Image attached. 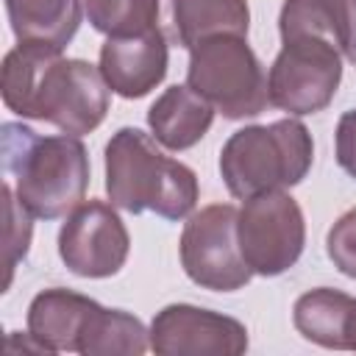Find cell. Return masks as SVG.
I'll list each match as a JSON object with an SVG mask.
<instances>
[{
  "label": "cell",
  "instance_id": "6da1fadb",
  "mask_svg": "<svg viewBox=\"0 0 356 356\" xmlns=\"http://www.w3.org/2000/svg\"><path fill=\"white\" fill-rule=\"evenodd\" d=\"M0 92L8 111L83 136L106 120L111 89L100 67L64 58L61 47L44 42H19L3 58Z\"/></svg>",
  "mask_w": 356,
  "mask_h": 356
},
{
  "label": "cell",
  "instance_id": "7a4b0ae2",
  "mask_svg": "<svg viewBox=\"0 0 356 356\" xmlns=\"http://www.w3.org/2000/svg\"><path fill=\"white\" fill-rule=\"evenodd\" d=\"M0 142L3 170L33 217L58 220L81 206L89 186V153L81 136H39L22 122H6Z\"/></svg>",
  "mask_w": 356,
  "mask_h": 356
},
{
  "label": "cell",
  "instance_id": "3957f363",
  "mask_svg": "<svg viewBox=\"0 0 356 356\" xmlns=\"http://www.w3.org/2000/svg\"><path fill=\"white\" fill-rule=\"evenodd\" d=\"M108 200L131 214L153 211L164 220H184L197 203V175L156 147L153 134L120 128L106 145Z\"/></svg>",
  "mask_w": 356,
  "mask_h": 356
},
{
  "label": "cell",
  "instance_id": "277c9868",
  "mask_svg": "<svg viewBox=\"0 0 356 356\" xmlns=\"http://www.w3.org/2000/svg\"><path fill=\"white\" fill-rule=\"evenodd\" d=\"M312 161L314 142L309 128L286 117L234 131L220 150V175L234 197L248 200L267 189L298 186L309 175Z\"/></svg>",
  "mask_w": 356,
  "mask_h": 356
},
{
  "label": "cell",
  "instance_id": "5b68a950",
  "mask_svg": "<svg viewBox=\"0 0 356 356\" xmlns=\"http://www.w3.org/2000/svg\"><path fill=\"white\" fill-rule=\"evenodd\" d=\"M186 86L225 120L259 117L267 97V75L242 33H217L189 50Z\"/></svg>",
  "mask_w": 356,
  "mask_h": 356
},
{
  "label": "cell",
  "instance_id": "8992f818",
  "mask_svg": "<svg viewBox=\"0 0 356 356\" xmlns=\"http://www.w3.org/2000/svg\"><path fill=\"white\" fill-rule=\"evenodd\" d=\"M339 81L342 53L331 39L314 33L286 36L267 75V97L270 106L289 117H306L334 100Z\"/></svg>",
  "mask_w": 356,
  "mask_h": 356
},
{
  "label": "cell",
  "instance_id": "52a82bcc",
  "mask_svg": "<svg viewBox=\"0 0 356 356\" xmlns=\"http://www.w3.org/2000/svg\"><path fill=\"white\" fill-rule=\"evenodd\" d=\"M236 239L253 275L275 278L286 273L306 245L300 203L286 189H267L248 197L236 214Z\"/></svg>",
  "mask_w": 356,
  "mask_h": 356
},
{
  "label": "cell",
  "instance_id": "ba28073f",
  "mask_svg": "<svg viewBox=\"0 0 356 356\" xmlns=\"http://www.w3.org/2000/svg\"><path fill=\"white\" fill-rule=\"evenodd\" d=\"M236 214L231 203H211L184 222L178 256L192 284L211 292H236L248 286L253 270L239 250Z\"/></svg>",
  "mask_w": 356,
  "mask_h": 356
},
{
  "label": "cell",
  "instance_id": "9c48e42d",
  "mask_svg": "<svg viewBox=\"0 0 356 356\" xmlns=\"http://www.w3.org/2000/svg\"><path fill=\"white\" fill-rule=\"evenodd\" d=\"M131 250V236L114 203L86 200L75 206L58 231V256L81 278L117 275Z\"/></svg>",
  "mask_w": 356,
  "mask_h": 356
},
{
  "label": "cell",
  "instance_id": "30bf717a",
  "mask_svg": "<svg viewBox=\"0 0 356 356\" xmlns=\"http://www.w3.org/2000/svg\"><path fill=\"white\" fill-rule=\"evenodd\" d=\"M150 350L159 356H239L248 350V328L214 309L170 303L150 323Z\"/></svg>",
  "mask_w": 356,
  "mask_h": 356
},
{
  "label": "cell",
  "instance_id": "8fae6325",
  "mask_svg": "<svg viewBox=\"0 0 356 356\" xmlns=\"http://www.w3.org/2000/svg\"><path fill=\"white\" fill-rule=\"evenodd\" d=\"M164 28L136 36H108L100 47V75L108 89L125 100L150 95L167 75L170 47Z\"/></svg>",
  "mask_w": 356,
  "mask_h": 356
},
{
  "label": "cell",
  "instance_id": "7c38bea8",
  "mask_svg": "<svg viewBox=\"0 0 356 356\" xmlns=\"http://www.w3.org/2000/svg\"><path fill=\"white\" fill-rule=\"evenodd\" d=\"M97 306V300L64 286L42 289L28 306V334L44 353H78L81 334L86 331V323Z\"/></svg>",
  "mask_w": 356,
  "mask_h": 356
},
{
  "label": "cell",
  "instance_id": "4fadbf2b",
  "mask_svg": "<svg viewBox=\"0 0 356 356\" xmlns=\"http://www.w3.org/2000/svg\"><path fill=\"white\" fill-rule=\"evenodd\" d=\"M214 122V106L192 92L186 83L167 86L147 108V128L167 150L195 147Z\"/></svg>",
  "mask_w": 356,
  "mask_h": 356
},
{
  "label": "cell",
  "instance_id": "5bb4252c",
  "mask_svg": "<svg viewBox=\"0 0 356 356\" xmlns=\"http://www.w3.org/2000/svg\"><path fill=\"white\" fill-rule=\"evenodd\" d=\"M167 39L192 50L197 42L217 33L248 36V0H164Z\"/></svg>",
  "mask_w": 356,
  "mask_h": 356
},
{
  "label": "cell",
  "instance_id": "9a60e30c",
  "mask_svg": "<svg viewBox=\"0 0 356 356\" xmlns=\"http://www.w3.org/2000/svg\"><path fill=\"white\" fill-rule=\"evenodd\" d=\"M6 14L17 42H44L67 47L81 28V0H6Z\"/></svg>",
  "mask_w": 356,
  "mask_h": 356
},
{
  "label": "cell",
  "instance_id": "2e32d148",
  "mask_svg": "<svg viewBox=\"0 0 356 356\" xmlns=\"http://www.w3.org/2000/svg\"><path fill=\"white\" fill-rule=\"evenodd\" d=\"M356 306V298H350L342 289L317 286L303 292L292 306V323L298 334L320 348L328 350H348V317Z\"/></svg>",
  "mask_w": 356,
  "mask_h": 356
},
{
  "label": "cell",
  "instance_id": "e0dca14e",
  "mask_svg": "<svg viewBox=\"0 0 356 356\" xmlns=\"http://www.w3.org/2000/svg\"><path fill=\"white\" fill-rule=\"evenodd\" d=\"M150 348V331L125 309L97 306L81 334V356H142Z\"/></svg>",
  "mask_w": 356,
  "mask_h": 356
},
{
  "label": "cell",
  "instance_id": "ac0fdd59",
  "mask_svg": "<svg viewBox=\"0 0 356 356\" xmlns=\"http://www.w3.org/2000/svg\"><path fill=\"white\" fill-rule=\"evenodd\" d=\"M83 11L103 36H136L161 28V0H83Z\"/></svg>",
  "mask_w": 356,
  "mask_h": 356
},
{
  "label": "cell",
  "instance_id": "d6986e66",
  "mask_svg": "<svg viewBox=\"0 0 356 356\" xmlns=\"http://www.w3.org/2000/svg\"><path fill=\"white\" fill-rule=\"evenodd\" d=\"M3 200H6V214H8V225H6V286H11V275L14 267L25 259L28 248H31V211L19 203V197L11 192L8 184H3Z\"/></svg>",
  "mask_w": 356,
  "mask_h": 356
},
{
  "label": "cell",
  "instance_id": "ffe728a7",
  "mask_svg": "<svg viewBox=\"0 0 356 356\" xmlns=\"http://www.w3.org/2000/svg\"><path fill=\"white\" fill-rule=\"evenodd\" d=\"M325 250H328V259L334 261V267L342 275L356 281V209L337 217V222L331 225V231L325 236Z\"/></svg>",
  "mask_w": 356,
  "mask_h": 356
},
{
  "label": "cell",
  "instance_id": "44dd1931",
  "mask_svg": "<svg viewBox=\"0 0 356 356\" xmlns=\"http://www.w3.org/2000/svg\"><path fill=\"white\" fill-rule=\"evenodd\" d=\"M325 14L331 42L356 67V0H325Z\"/></svg>",
  "mask_w": 356,
  "mask_h": 356
},
{
  "label": "cell",
  "instance_id": "7402d4cb",
  "mask_svg": "<svg viewBox=\"0 0 356 356\" xmlns=\"http://www.w3.org/2000/svg\"><path fill=\"white\" fill-rule=\"evenodd\" d=\"M334 150H337V164L350 178H356V108L339 117L334 131Z\"/></svg>",
  "mask_w": 356,
  "mask_h": 356
},
{
  "label": "cell",
  "instance_id": "603a6c76",
  "mask_svg": "<svg viewBox=\"0 0 356 356\" xmlns=\"http://www.w3.org/2000/svg\"><path fill=\"white\" fill-rule=\"evenodd\" d=\"M345 337H348V350H356V306L348 317V328H345Z\"/></svg>",
  "mask_w": 356,
  "mask_h": 356
}]
</instances>
